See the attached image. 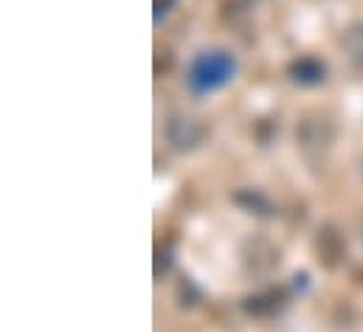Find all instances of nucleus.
<instances>
[{
    "label": "nucleus",
    "mask_w": 363,
    "mask_h": 332,
    "mask_svg": "<svg viewBox=\"0 0 363 332\" xmlns=\"http://www.w3.org/2000/svg\"><path fill=\"white\" fill-rule=\"evenodd\" d=\"M167 135L178 150H191V147H197L203 141V127L189 116H175L167 124Z\"/></svg>",
    "instance_id": "obj_3"
},
{
    "label": "nucleus",
    "mask_w": 363,
    "mask_h": 332,
    "mask_svg": "<svg viewBox=\"0 0 363 332\" xmlns=\"http://www.w3.org/2000/svg\"><path fill=\"white\" fill-rule=\"evenodd\" d=\"M293 79L304 84H315L324 79V65L315 62V60H301L293 65Z\"/></svg>",
    "instance_id": "obj_6"
},
{
    "label": "nucleus",
    "mask_w": 363,
    "mask_h": 332,
    "mask_svg": "<svg viewBox=\"0 0 363 332\" xmlns=\"http://www.w3.org/2000/svg\"><path fill=\"white\" fill-rule=\"evenodd\" d=\"M234 60L225 54V51H208V54H200L194 62H191V71H189V84L197 90V93H208V90H217L234 77Z\"/></svg>",
    "instance_id": "obj_1"
},
{
    "label": "nucleus",
    "mask_w": 363,
    "mask_h": 332,
    "mask_svg": "<svg viewBox=\"0 0 363 332\" xmlns=\"http://www.w3.org/2000/svg\"><path fill=\"white\" fill-rule=\"evenodd\" d=\"M341 45H344L347 57L352 60V65L363 71V26H352V28L344 34Z\"/></svg>",
    "instance_id": "obj_5"
},
{
    "label": "nucleus",
    "mask_w": 363,
    "mask_h": 332,
    "mask_svg": "<svg viewBox=\"0 0 363 332\" xmlns=\"http://www.w3.org/2000/svg\"><path fill=\"white\" fill-rule=\"evenodd\" d=\"M361 237H363V223H361Z\"/></svg>",
    "instance_id": "obj_7"
},
{
    "label": "nucleus",
    "mask_w": 363,
    "mask_h": 332,
    "mask_svg": "<svg viewBox=\"0 0 363 332\" xmlns=\"http://www.w3.org/2000/svg\"><path fill=\"white\" fill-rule=\"evenodd\" d=\"M333 135H335L333 124L321 116H307L296 127V138L304 150H327L333 144Z\"/></svg>",
    "instance_id": "obj_2"
},
{
    "label": "nucleus",
    "mask_w": 363,
    "mask_h": 332,
    "mask_svg": "<svg viewBox=\"0 0 363 332\" xmlns=\"http://www.w3.org/2000/svg\"><path fill=\"white\" fill-rule=\"evenodd\" d=\"M318 256H321V262L324 265H330V267H335L338 262H341V256H344V250H347V245H344V240L333 231V228H324L321 234H318Z\"/></svg>",
    "instance_id": "obj_4"
}]
</instances>
